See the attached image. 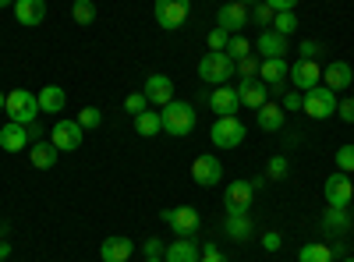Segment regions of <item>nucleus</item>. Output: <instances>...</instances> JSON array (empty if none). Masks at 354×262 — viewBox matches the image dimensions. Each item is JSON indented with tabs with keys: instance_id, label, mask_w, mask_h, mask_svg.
<instances>
[{
	"instance_id": "obj_1",
	"label": "nucleus",
	"mask_w": 354,
	"mask_h": 262,
	"mask_svg": "<svg viewBox=\"0 0 354 262\" xmlns=\"http://www.w3.org/2000/svg\"><path fill=\"white\" fill-rule=\"evenodd\" d=\"M160 121H163V131H170L174 138H181V135H188L195 128V106L181 103V100H170L160 110Z\"/></svg>"
},
{
	"instance_id": "obj_2",
	"label": "nucleus",
	"mask_w": 354,
	"mask_h": 262,
	"mask_svg": "<svg viewBox=\"0 0 354 262\" xmlns=\"http://www.w3.org/2000/svg\"><path fill=\"white\" fill-rule=\"evenodd\" d=\"M8 121H18V124H32L36 121V113H39V96H32L28 89H15L8 93Z\"/></svg>"
},
{
	"instance_id": "obj_3",
	"label": "nucleus",
	"mask_w": 354,
	"mask_h": 262,
	"mask_svg": "<svg viewBox=\"0 0 354 262\" xmlns=\"http://www.w3.org/2000/svg\"><path fill=\"white\" fill-rule=\"evenodd\" d=\"M337 93L333 89H326V85H315V89H308L305 93V103H301V110L308 113V118H315V121H326V118H333L337 113Z\"/></svg>"
},
{
	"instance_id": "obj_4",
	"label": "nucleus",
	"mask_w": 354,
	"mask_h": 262,
	"mask_svg": "<svg viewBox=\"0 0 354 262\" xmlns=\"http://www.w3.org/2000/svg\"><path fill=\"white\" fill-rule=\"evenodd\" d=\"M198 75H202V82H209V85H227V78L234 75V61L227 53H205L202 61H198Z\"/></svg>"
},
{
	"instance_id": "obj_5",
	"label": "nucleus",
	"mask_w": 354,
	"mask_h": 262,
	"mask_svg": "<svg viewBox=\"0 0 354 262\" xmlns=\"http://www.w3.org/2000/svg\"><path fill=\"white\" fill-rule=\"evenodd\" d=\"M156 21L160 28H167V32H174V28H181L188 21V11H192V0H156Z\"/></svg>"
},
{
	"instance_id": "obj_6",
	"label": "nucleus",
	"mask_w": 354,
	"mask_h": 262,
	"mask_svg": "<svg viewBox=\"0 0 354 262\" xmlns=\"http://www.w3.org/2000/svg\"><path fill=\"white\" fill-rule=\"evenodd\" d=\"M209 138H213L216 149H234V145L245 142V124H241L238 118H220V121L213 124Z\"/></svg>"
},
{
	"instance_id": "obj_7",
	"label": "nucleus",
	"mask_w": 354,
	"mask_h": 262,
	"mask_svg": "<svg viewBox=\"0 0 354 262\" xmlns=\"http://www.w3.org/2000/svg\"><path fill=\"white\" fill-rule=\"evenodd\" d=\"M248 21H252V15H248V4H241V0H234V4H223L220 15H216V25L223 28L227 36H238Z\"/></svg>"
},
{
	"instance_id": "obj_8",
	"label": "nucleus",
	"mask_w": 354,
	"mask_h": 262,
	"mask_svg": "<svg viewBox=\"0 0 354 262\" xmlns=\"http://www.w3.org/2000/svg\"><path fill=\"white\" fill-rule=\"evenodd\" d=\"M82 135H85V128H82L78 121H57V124L50 128V142H53L61 153L78 149V145H82Z\"/></svg>"
},
{
	"instance_id": "obj_9",
	"label": "nucleus",
	"mask_w": 354,
	"mask_h": 262,
	"mask_svg": "<svg viewBox=\"0 0 354 262\" xmlns=\"http://www.w3.org/2000/svg\"><path fill=\"white\" fill-rule=\"evenodd\" d=\"M163 220L170 223V230H174L177 238H192L195 230H198V209H192V206L167 209V213H163Z\"/></svg>"
},
{
	"instance_id": "obj_10",
	"label": "nucleus",
	"mask_w": 354,
	"mask_h": 262,
	"mask_svg": "<svg viewBox=\"0 0 354 262\" xmlns=\"http://www.w3.org/2000/svg\"><path fill=\"white\" fill-rule=\"evenodd\" d=\"M354 198V185L347 174H330L326 178V206H337V209H347V202Z\"/></svg>"
},
{
	"instance_id": "obj_11",
	"label": "nucleus",
	"mask_w": 354,
	"mask_h": 262,
	"mask_svg": "<svg viewBox=\"0 0 354 262\" xmlns=\"http://www.w3.org/2000/svg\"><path fill=\"white\" fill-rule=\"evenodd\" d=\"M290 82L298 93H308L315 85H322V71H319V61H298L290 64Z\"/></svg>"
},
{
	"instance_id": "obj_12",
	"label": "nucleus",
	"mask_w": 354,
	"mask_h": 262,
	"mask_svg": "<svg viewBox=\"0 0 354 262\" xmlns=\"http://www.w3.org/2000/svg\"><path fill=\"white\" fill-rule=\"evenodd\" d=\"M287 46H290V36H280L277 28H262L259 43H255V50L262 53V61H277V57L287 53Z\"/></svg>"
},
{
	"instance_id": "obj_13",
	"label": "nucleus",
	"mask_w": 354,
	"mask_h": 262,
	"mask_svg": "<svg viewBox=\"0 0 354 262\" xmlns=\"http://www.w3.org/2000/svg\"><path fill=\"white\" fill-rule=\"evenodd\" d=\"M192 178H195V185H202V188H213V185H220V178H223V167H220L216 156H198V160L192 163Z\"/></svg>"
},
{
	"instance_id": "obj_14",
	"label": "nucleus",
	"mask_w": 354,
	"mask_h": 262,
	"mask_svg": "<svg viewBox=\"0 0 354 262\" xmlns=\"http://www.w3.org/2000/svg\"><path fill=\"white\" fill-rule=\"evenodd\" d=\"M252 195H255L252 181H234V185L227 188V195H223V206H227V213H248V206H252Z\"/></svg>"
},
{
	"instance_id": "obj_15",
	"label": "nucleus",
	"mask_w": 354,
	"mask_h": 262,
	"mask_svg": "<svg viewBox=\"0 0 354 262\" xmlns=\"http://www.w3.org/2000/svg\"><path fill=\"white\" fill-rule=\"evenodd\" d=\"M28 124H18V121H8L4 128H0V149L4 153H21L28 145Z\"/></svg>"
},
{
	"instance_id": "obj_16",
	"label": "nucleus",
	"mask_w": 354,
	"mask_h": 262,
	"mask_svg": "<svg viewBox=\"0 0 354 262\" xmlns=\"http://www.w3.org/2000/svg\"><path fill=\"white\" fill-rule=\"evenodd\" d=\"M15 18L25 28H36L46 18V0H15Z\"/></svg>"
},
{
	"instance_id": "obj_17",
	"label": "nucleus",
	"mask_w": 354,
	"mask_h": 262,
	"mask_svg": "<svg viewBox=\"0 0 354 262\" xmlns=\"http://www.w3.org/2000/svg\"><path fill=\"white\" fill-rule=\"evenodd\" d=\"M209 106L220 113V118H234L238 106H241V96H238V89H230V85H216V93L209 96Z\"/></svg>"
},
{
	"instance_id": "obj_18",
	"label": "nucleus",
	"mask_w": 354,
	"mask_h": 262,
	"mask_svg": "<svg viewBox=\"0 0 354 262\" xmlns=\"http://www.w3.org/2000/svg\"><path fill=\"white\" fill-rule=\"evenodd\" d=\"M145 100L149 103H160V106H167L170 100H174V82L167 78V75H149L145 78Z\"/></svg>"
},
{
	"instance_id": "obj_19",
	"label": "nucleus",
	"mask_w": 354,
	"mask_h": 262,
	"mask_svg": "<svg viewBox=\"0 0 354 262\" xmlns=\"http://www.w3.org/2000/svg\"><path fill=\"white\" fill-rule=\"evenodd\" d=\"M255 121H259V128H262V131H283L287 110H283L280 103H270V100H266V103L255 110Z\"/></svg>"
},
{
	"instance_id": "obj_20",
	"label": "nucleus",
	"mask_w": 354,
	"mask_h": 262,
	"mask_svg": "<svg viewBox=\"0 0 354 262\" xmlns=\"http://www.w3.org/2000/svg\"><path fill=\"white\" fill-rule=\"evenodd\" d=\"M131 252H135V245H131L124 234H113V238H106V241L100 245V259H103V262H128Z\"/></svg>"
},
{
	"instance_id": "obj_21",
	"label": "nucleus",
	"mask_w": 354,
	"mask_h": 262,
	"mask_svg": "<svg viewBox=\"0 0 354 262\" xmlns=\"http://www.w3.org/2000/svg\"><path fill=\"white\" fill-rule=\"evenodd\" d=\"M354 82V71H351V64L347 61H333V64H326L322 68V85H326V89H347V85Z\"/></svg>"
},
{
	"instance_id": "obj_22",
	"label": "nucleus",
	"mask_w": 354,
	"mask_h": 262,
	"mask_svg": "<svg viewBox=\"0 0 354 262\" xmlns=\"http://www.w3.org/2000/svg\"><path fill=\"white\" fill-rule=\"evenodd\" d=\"M238 96H241V106H252V110H259L266 100H270V85H266V82H259V78H252V82H241V85H238Z\"/></svg>"
},
{
	"instance_id": "obj_23",
	"label": "nucleus",
	"mask_w": 354,
	"mask_h": 262,
	"mask_svg": "<svg viewBox=\"0 0 354 262\" xmlns=\"http://www.w3.org/2000/svg\"><path fill=\"white\" fill-rule=\"evenodd\" d=\"M198 255H202V252H198V245H195L192 238H177L174 245L163 248V259H167V262H198Z\"/></svg>"
},
{
	"instance_id": "obj_24",
	"label": "nucleus",
	"mask_w": 354,
	"mask_h": 262,
	"mask_svg": "<svg viewBox=\"0 0 354 262\" xmlns=\"http://www.w3.org/2000/svg\"><path fill=\"white\" fill-rule=\"evenodd\" d=\"M223 230H227V234H230L234 241H248V238L255 234V223H252V216H248V213H227Z\"/></svg>"
},
{
	"instance_id": "obj_25",
	"label": "nucleus",
	"mask_w": 354,
	"mask_h": 262,
	"mask_svg": "<svg viewBox=\"0 0 354 262\" xmlns=\"http://www.w3.org/2000/svg\"><path fill=\"white\" fill-rule=\"evenodd\" d=\"M57 156H61V149H57L53 142H36L32 153H28V160H32L36 170H50V167L57 163Z\"/></svg>"
},
{
	"instance_id": "obj_26",
	"label": "nucleus",
	"mask_w": 354,
	"mask_h": 262,
	"mask_svg": "<svg viewBox=\"0 0 354 262\" xmlns=\"http://www.w3.org/2000/svg\"><path fill=\"white\" fill-rule=\"evenodd\" d=\"M259 75H262L266 85H280V82L290 75V68H287L283 57H277V61H262V64H259Z\"/></svg>"
},
{
	"instance_id": "obj_27",
	"label": "nucleus",
	"mask_w": 354,
	"mask_h": 262,
	"mask_svg": "<svg viewBox=\"0 0 354 262\" xmlns=\"http://www.w3.org/2000/svg\"><path fill=\"white\" fill-rule=\"evenodd\" d=\"M64 103H68V96H64L61 85H46V89L39 93V110H46V113H61Z\"/></svg>"
},
{
	"instance_id": "obj_28",
	"label": "nucleus",
	"mask_w": 354,
	"mask_h": 262,
	"mask_svg": "<svg viewBox=\"0 0 354 262\" xmlns=\"http://www.w3.org/2000/svg\"><path fill=\"white\" fill-rule=\"evenodd\" d=\"M135 131H138L142 138H153V135H160V131H163L160 113H153V110H142L138 118H135Z\"/></svg>"
},
{
	"instance_id": "obj_29",
	"label": "nucleus",
	"mask_w": 354,
	"mask_h": 262,
	"mask_svg": "<svg viewBox=\"0 0 354 262\" xmlns=\"http://www.w3.org/2000/svg\"><path fill=\"white\" fill-rule=\"evenodd\" d=\"M298 262H333V248L330 245H305L301 252H298Z\"/></svg>"
},
{
	"instance_id": "obj_30",
	"label": "nucleus",
	"mask_w": 354,
	"mask_h": 262,
	"mask_svg": "<svg viewBox=\"0 0 354 262\" xmlns=\"http://www.w3.org/2000/svg\"><path fill=\"white\" fill-rule=\"evenodd\" d=\"M322 227H326L330 234H340V230H347V227H351V216H347V209H337V206H330V213L322 216Z\"/></svg>"
},
{
	"instance_id": "obj_31",
	"label": "nucleus",
	"mask_w": 354,
	"mask_h": 262,
	"mask_svg": "<svg viewBox=\"0 0 354 262\" xmlns=\"http://www.w3.org/2000/svg\"><path fill=\"white\" fill-rule=\"evenodd\" d=\"M252 46H255V43H248V39H245V36L238 32V36H230V39H227V50H223V53L230 57L234 64H238L241 57H248V53H252Z\"/></svg>"
},
{
	"instance_id": "obj_32",
	"label": "nucleus",
	"mask_w": 354,
	"mask_h": 262,
	"mask_svg": "<svg viewBox=\"0 0 354 262\" xmlns=\"http://www.w3.org/2000/svg\"><path fill=\"white\" fill-rule=\"evenodd\" d=\"M71 18H75L78 25H93V21H96V4H93V0H75Z\"/></svg>"
},
{
	"instance_id": "obj_33",
	"label": "nucleus",
	"mask_w": 354,
	"mask_h": 262,
	"mask_svg": "<svg viewBox=\"0 0 354 262\" xmlns=\"http://www.w3.org/2000/svg\"><path fill=\"white\" fill-rule=\"evenodd\" d=\"M273 28L280 36H290L294 28H298V18H294V11H277V18H273Z\"/></svg>"
},
{
	"instance_id": "obj_34",
	"label": "nucleus",
	"mask_w": 354,
	"mask_h": 262,
	"mask_svg": "<svg viewBox=\"0 0 354 262\" xmlns=\"http://www.w3.org/2000/svg\"><path fill=\"white\" fill-rule=\"evenodd\" d=\"M259 57L255 53H248V57H241V61H238V71H241V82H252L255 75H259Z\"/></svg>"
},
{
	"instance_id": "obj_35",
	"label": "nucleus",
	"mask_w": 354,
	"mask_h": 262,
	"mask_svg": "<svg viewBox=\"0 0 354 262\" xmlns=\"http://www.w3.org/2000/svg\"><path fill=\"white\" fill-rule=\"evenodd\" d=\"M287 167H290L287 156H273L270 167H266V178H270V181H283L287 178Z\"/></svg>"
},
{
	"instance_id": "obj_36",
	"label": "nucleus",
	"mask_w": 354,
	"mask_h": 262,
	"mask_svg": "<svg viewBox=\"0 0 354 262\" xmlns=\"http://www.w3.org/2000/svg\"><path fill=\"white\" fill-rule=\"evenodd\" d=\"M337 167H340V174H351L354 170V142L337 149Z\"/></svg>"
},
{
	"instance_id": "obj_37",
	"label": "nucleus",
	"mask_w": 354,
	"mask_h": 262,
	"mask_svg": "<svg viewBox=\"0 0 354 262\" xmlns=\"http://www.w3.org/2000/svg\"><path fill=\"white\" fill-rule=\"evenodd\" d=\"M78 124H82L85 131H88V128H100V124H103V113H100L96 106H85V110L78 113Z\"/></svg>"
},
{
	"instance_id": "obj_38",
	"label": "nucleus",
	"mask_w": 354,
	"mask_h": 262,
	"mask_svg": "<svg viewBox=\"0 0 354 262\" xmlns=\"http://www.w3.org/2000/svg\"><path fill=\"white\" fill-rule=\"evenodd\" d=\"M273 18H277V11L266 4V0H259V8H255V15H252V21H259V28H266V25H273Z\"/></svg>"
},
{
	"instance_id": "obj_39",
	"label": "nucleus",
	"mask_w": 354,
	"mask_h": 262,
	"mask_svg": "<svg viewBox=\"0 0 354 262\" xmlns=\"http://www.w3.org/2000/svg\"><path fill=\"white\" fill-rule=\"evenodd\" d=\"M124 110H128V113H135V118H138L142 110H149V100H145V93H131V96L124 100Z\"/></svg>"
},
{
	"instance_id": "obj_40",
	"label": "nucleus",
	"mask_w": 354,
	"mask_h": 262,
	"mask_svg": "<svg viewBox=\"0 0 354 262\" xmlns=\"http://www.w3.org/2000/svg\"><path fill=\"white\" fill-rule=\"evenodd\" d=\"M227 39H230V36H227L223 28L216 25L213 32H209V50H213V53H223V50H227Z\"/></svg>"
},
{
	"instance_id": "obj_41",
	"label": "nucleus",
	"mask_w": 354,
	"mask_h": 262,
	"mask_svg": "<svg viewBox=\"0 0 354 262\" xmlns=\"http://www.w3.org/2000/svg\"><path fill=\"white\" fill-rule=\"evenodd\" d=\"M298 50H301V61H315V57L322 53V43H315V39H305Z\"/></svg>"
},
{
	"instance_id": "obj_42",
	"label": "nucleus",
	"mask_w": 354,
	"mask_h": 262,
	"mask_svg": "<svg viewBox=\"0 0 354 262\" xmlns=\"http://www.w3.org/2000/svg\"><path fill=\"white\" fill-rule=\"evenodd\" d=\"M337 118L347 121V124H354V100H340L337 103Z\"/></svg>"
},
{
	"instance_id": "obj_43",
	"label": "nucleus",
	"mask_w": 354,
	"mask_h": 262,
	"mask_svg": "<svg viewBox=\"0 0 354 262\" xmlns=\"http://www.w3.org/2000/svg\"><path fill=\"white\" fill-rule=\"evenodd\" d=\"M198 262H227V255H223L216 245H205V248H202V255H198Z\"/></svg>"
},
{
	"instance_id": "obj_44",
	"label": "nucleus",
	"mask_w": 354,
	"mask_h": 262,
	"mask_svg": "<svg viewBox=\"0 0 354 262\" xmlns=\"http://www.w3.org/2000/svg\"><path fill=\"white\" fill-rule=\"evenodd\" d=\"M280 245H283V241H280L277 230H266V234H262V248H266V252H280Z\"/></svg>"
},
{
	"instance_id": "obj_45",
	"label": "nucleus",
	"mask_w": 354,
	"mask_h": 262,
	"mask_svg": "<svg viewBox=\"0 0 354 262\" xmlns=\"http://www.w3.org/2000/svg\"><path fill=\"white\" fill-rule=\"evenodd\" d=\"M301 103H305V96L301 93H283V110H301Z\"/></svg>"
},
{
	"instance_id": "obj_46",
	"label": "nucleus",
	"mask_w": 354,
	"mask_h": 262,
	"mask_svg": "<svg viewBox=\"0 0 354 262\" xmlns=\"http://www.w3.org/2000/svg\"><path fill=\"white\" fill-rule=\"evenodd\" d=\"M142 252H145V259H156V255H163V241L160 238H149L142 245Z\"/></svg>"
},
{
	"instance_id": "obj_47",
	"label": "nucleus",
	"mask_w": 354,
	"mask_h": 262,
	"mask_svg": "<svg viewBox=\"0 0 354 262\" xmlns=\"http://www.w3.org/2000/svg\"><path fill=\"white\" fill-rule=\"evenodd\" d=\"M266 4H270L273 11H294V4H298V0H266Z\"/></svg>"
},
{
	"instance_id": "obj_48",
	"label": "nucleus",
	"mask_w": 354,
	"mask_h": 262,
	"mask_svg": "<svg viewBox=\"0 0 354 262\" xmlns=\"http://www.w3.org/2000/svg\"><path fill=\"white\" fill-rule=\"evenodd\" d=\"M8 255H11V245H8V241H0V262H4Z\"/></svg>"
},
{
	"instance_id": "obj_49",
	"label": "nucleus",
	"mask_w": 354,
	"mask_h": 262,
	"mask_svg": "<svg viewBox=\"0 0 354 262\" xmlns=\"http://www.w3.org/2000/svg\"><path fill=\"white\" fill-rule=\"evenodd\" d=\"M4 8H15V0H0V11H4Z\"/></svg>"
},
{
	"instance_id": "obj_50",
	"label": "nucleus",
	"mask_w": 354,
	"mask_h": 262,
	"mask_svg": "<svg viewBox=\"0 0 354 262\" xmlns=\"http://www.w3.org/2000/svg\"><path fill=\"white\" fill-rule=\"evenodd\" d=\"M145 262H167V259H163V255H156V259H145Z\"/></svg>"
},
{
	"instance_id": "obj_51",
	"label": "nucleus",
	"mask_w": 354,
	"mask_h": 262,
	"mask_svg": "<svg viewBox=\"0 0 354 262\" xmlns=\"http://www.w3.org/2000/svg\"><path fill=\"white\" fill-rule=\"evenodd\" d=\"M4 103H8V96H4V93H0V110H4Z\"/></svg>"
},
{
	"instance_id": "obj_52",
	"label": "nucleus",
	"mask_w": 354,
	"mask_h": 262,
	"mask_svg": "<svg viewBox=\"0 0 354 262\" xmlns=\"http://www.w3.org/2000/svg\"><path fill=\"white\" fill-rule=\"evenodd\" d=\"M241 4H259V0H241Z\"/></svg>"
},
{
	"instance_id": "obj_53",
	"label": "nucleus",
	"mask_w": 354,
	"mask_h": 262,
	"mask_svg": "<svg viewBox=\"0 0 354 262\" xmlns=\"http://www.w3.org/2000/svg\"><path fill=\"white\" fill-rule=\"evenodd\" d=\"M340 262H354V259H340Z\"/></svg>"
}]
</instances>
